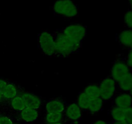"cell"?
I'll return each instance as SVG.
<instances>
[{
    "instance_id": "2e32d148",
    "label": "cell",
    "mask_w": 132,
    "mask_h": 124,
    "mask_svg": "<svg viewBox=\"0 0 132 124\" xmlns=\"http://www.w3.org/2000/svg\"><path fill=\"white\" fill-rule=\"evenodd\" d=\"M117 88L121 92H128L132 86V72H129L117 83Z\"/></svg>"
},
{
    "instance_id": "5b68a950",
    "label": "cell",
    "mask_w": 132,
    "mask_h": 124,
    "mask_svg": "<svg viewBox=\"0 0 132 124\" xmlns=\"http://www.w3.org/2000/svg\"><path fill=\"white\" fill-rule=\"evenodd\" d=\"M101 96L104 102H106L113 99L117 92V83L110 75L103 78L99 83Z\"/></svg>"
},
{
    "instance_id": "44dd1931",
    "label": "cell",
    "mask_w": 132,
    "mask_h": 124,
    "mask_svg": "<svg viewBox=\"0 0 132 124\" xmlns=\"http://www.w3.org/2000/svg\"><path fill=\"white\" fill-rule=\"evenodd\" d=\"M124 24L126 28L132 29V10L129 9L124 15Z\"/></svg>"
},
{
    "instance_id": "d6986e66",
    "label": "cell",
    "mask_w": 132,
    "mask_h": 124,
    "mask_svg": "<svg viewBox=\"0 0 132 124\" xmlns=\"http://www.w3.org/2000/svg\"><path fill=\"white\" fill-rule=\"evenodd\" d=\"M124 109L121 107H116L112 105L109 111V113L112 118V121H119L123 122L124 121Z\"/></svg>"
},
{
    "instance_id": "9c48e42d",
    "label": "cell",
    "mask_w": 132,
    "mask_h": 124,
    "mask_svg": "<svg viewBox=\"0 0 132 124\" xmlns=\"http://www.w3.org/2000/svg\"><path fill=\"white\" fill-rule=\"evenodd\" d=\"M21 96L24 102L25 108L41 109L45 102L42 97L31 92L24 91Z\"/></svg>"
},
{
    "instance_id": "7402d4cb",
    "label": "cell",
    "mask_w": 132,
    "mask_h": 124,
    "mask_svg": "<svg viewBox=\"0 0 132 124\" xmlns=\"http://www.w3.org/2000/svg\"><path fill=\"white\" fill-rule=\"evenodd\" d=\"M132 124V106L124 109V121Z\"/></svg>"
},
{
    "instance_id": "277c9868",
    "label": "cell",
    "mask_w": 132,
    "mask_h": 124,
    "mask_svg": "<svg viewBox=\"0 0 132 124\" xmlns=\"http://www.w3.org/2000/svg\"><path fill=\"white\" fill-rule=\"evenodd\" d=\"M37 45L44 55L50 58H55V41L53 32L45 30L39 33L37 35Z\"/></svg>"
},
{
    "instance_id": "f1b7e54d",
    "label": "cell",
    "mask_w": 132,
    "mask_h": 124,
    "mask_svg": "<svg viewBox=\"0 0 132 124\" xmlns=\"http://www.w3.org/2000/svg\"><path fill=\"white\" fill-rule=\"evenodd\" d=\"M5 101V99H4L3 97V95L2 94H1V92H0V103H1V102H3V101Z\"/></svg>"
},
{
    "instance_id": "1f68e13d",
    "label": "cell",
    "mask_w": 132,
    "mask_h": 124,
    "mask_svg": "<svg viewBox=\"0 0 132 124\" xmlns=\"http://www.w3.org/2000/svg\"><path fill=\"white\" fill-rule=\"evenodd\" d=\"M13 124H19V123H14Z\"/></svg>"
},
{
    "instance_id": "7c38bea8",
    "label": "cell",
    "mask_w": 132,
    "mask_h": 124,
    "mask_svg": "<svg viewBox=\"0 0 132 124\" xmlns=\"http://www.w3.org/2000/svg\"><path fill=\"white\" fill-rule=\"evenodd\" d=\"M132 97L129 92H121L116 94L113 98V105L121 108H127L131 107Z\"/></svg>"
},
{
    "instance_id": "52a82bcc",
    "label": "cell",
    "mask_w": 132,
    "mask_h": 124,
    "mask_svg": "<svg viewBox=\"0 0 132 124\" xmlns=\"http://www.w3.org/2000/svg\"><path fill=\"white\" fill-rule=\"evenodd\" d=\"M64 98H63L62 96H55L45 100L44 104L46 113L64 112L66 107L68 105Z\"/></svg>"
},
{
    "instance_id": "9a60e30c",
    "label": "cell",
    "mask_w": 132,
    "mask_h": 124,
    "mask_svg": "<svg viewBox=\"0 0 132 124\" xmlns=\"http://www.w3.org/2000/svg\"><path fill=\"white\" fill-rule=\"evenodd\" d=\"M64 112H50L46 113L43 117V123H52L67 122Z\"/></svg>"
},
{
    "instance_id": "83f0119b",
    "label": "cell",
    "mask_w": 132,
    "mask_h": 124,
    "mask_svg": "<svg viewBox=\"0 0 132 124\" xmlns=\"http://www.w3.org/2000/svg\"><path fill=\"white\" fill-rule=\"evenodd\" d=\"M128 3L130 8V10H132V0H128Z\"/></svg>"
},
{
    "instance_id": "8992f818",
    "label": "cell",
    "mask_w": 132,
    "mask_h": 124,
    "mask_svg": "<svg viewBox=\"0 0 132 124\" xmlns=\"http://www.w3.org/2000/svg\"><path fill=\"white\" fill-rule=\"evenodd\" d=\"M130 68L126 63L125 58H118L113 61L110 69V76L114 80L116 83L121 80L129 72H130Z\"/></svg>"
},
{
    "instance_id": "d4e9b609",
    "label": "cell",
    "mask_w": 132,
    "mask_h": 124,
    "mask_svg": "<svg viewBox=\"0 0 132 124\" xmlns=\"http://www.w3.org/2000/svg\"><path fill=\"white\" fill-rule=\"evenodd\" d=\"M8 81L6 80H3V79H0V92H2L3 90L4 89V88L5 87V86L7 84Z\"/></svg>"
},
{
    "instance_id": "603a6c76",
    "label": "cell",
    "mask_w": 132,
    "mask_h": 124,
    "mask_svg": "<svg viewBox=\"0 0 132 124\" xmlns=\"http://www.w3.org/2000/svg\"><path fill=\"white\" fill-rule=\"evenodd\" d=\"M125 61L129 68L130 69L132 68V49H129L128 55L126 56V58H125Z\"/></svg>"
},
{
    "instance_id": "8fae6325",
    "label": "cell",
    "mask_w": 132,
    "mask_h": 124,
    "mask_svg": "<svg viewBox=\"0 0 132 124\" xmlns=\"http://www.w3.org/2000/svg\"><path fill=\"white\" fill-rule=\"evenodd\" d=\"M64 114L67 121L76 123L82 118V110L77 103H72L67 106Z\"/></svg>"
},
{
    "instance_id": "5bb4252c",
    "label": "cell",
    "mask_w": 132,
    "mask_h": 124,
    "mask_svg": "<svg viewBox=\"0 0 132 124\" xmlns=\"http://www.w3.org/2000/svg\"><path fill=\"white\" fill-rule=\"evenodd\" d=\"M7 102L10 111L15 113H18L25 108V104L21 96H18L12 99L5 100Z\"/></svg>"
},
{
    "instance_id": "ffe728a7",
    "label": "cell",
    "mask_w": 132,
    "mask_h": 124,
    "mask_svg": "<svg viewBox=\"0 0 132 124\" xmlns=\"http://www.w3.org/2000/svg\"><path fill=\"white\" fill-rule=\"evenodd\" d=\"M82 91L93 99L100 98L101 92L99 83H93L87 85Z\"/></svg>"
},
{
    "instance_id": "6da1fadb",
    "label": "cell",
    "mask_w": 132,
    "mask_h": 124,
    "mask_svg": "<svg viewBox=\"0 0 132 124\" xmlns=\"http://www.w3.org/2000/svg\"><path fill=\"white\" fill-rule=\"evenodd\" d=\"M55 41V58H69L72 54L78 52L82 46L76 45L64 36L60 29L53 32Z\"/></svg>"
},
{
    "instance_id": "f546056e",
    "label": "cell",
    "mask_w": 132,
    "mask_h": 124,
    "mask_svg": "<svg viewBox=\"0 0 132 124\" xmlns=\"http://www.w3.org/2000/svg\"><path fill=\"white\" fill-rule=\"evenodd\" d=\"M43 124H67L66 123H43Z\"/></svg>"
},
{
    "instance_id": "3957f363",
    "label": "cell",
    "mask_w": 132,
    "mask_h": 124,
    "mask_svg": "<svg viewBox=\"0 0 132 124\" xmlns=\"http://www.w3.org/2000/svg\"><path fill=\"white\" fill-rule=\"evenodd\" d=\"M62 33L76 45L82 47V42L87 35V27L79 23L71 24L60 28Z\"/></svg>"
},
{
    "instance_id": "4fadbf2b",
    "label": "cell",
    "mask_w": 132,
    "mask_h": 124,
    "mask_svg": "<svg viewBox=\"0 0 132 124\" xmlns=\"http://www.w3.org/2000/svg\"><path fill=\"white\" fill-rule=\"evenodd\" d=\"M116 40L120 45L127 49H132V29L125 28L116 36Z\"/></svg>"
},
{
    "instance_id": "d6a6232c",
    "label": "cell",
    "mask_w": 132,
    "mask_h": 124,
    "mask_svg": "<svg viewBox=\"0 0 132 124\" xmlns=\"http://www.w3.org/2000/svg\"><path fill=\"white\" fill-rule=\"evenodd\" d=\"M107 124H111V123H108H108H107Z\"/></svg>"
},
{
    "instance_id": "7a4b0ae2",
    "label": "cell",
    "mask_w": 132,
    "mask_h": 124,
    "mask_svg": "<svg viewBox=\"0 0 132 124\" xmlns=\"http://www.w3.org/2000/svg\"><path fill=\"white\" fill-rule=\"evenodd\" d=\"M55 16L72 19L78 16L79 8L73 0H57L51 7Z\"/></svg>"
},
{
    "instance_id": "4316f807",
    "label": "cell",
    "mask_w": 132,
    "mask_h": 124,
    "mask_svg": "<svg viewBox=\"0 0 132 124\" xmlns=\"http://www.w3.org/2000/svg\"><path fill=\"white\" fill-rule=\"evenodd\" d=\"M111 124H129V123H125V122H119V121H112V122H111Z\"/></svg>"
},
{
    "instance_id": "484cf974",
    "label": "cell",
    "mask_w": 132,
    "mask_h": 124,
    "mask_svg": "<svg viewBox=\"0 0 132 124\" xmlns=\"http://www.w3.org/2000/svg\"><path fill=\"white\" fill-rule=\"evenodd\" d=\"M108 122L104 120H97V121H95L93 124H107Z\"/></svg>"
},
{
    "instance_id": "4dcf8cb0",
    "label": "cell",
    "mask_w": 132,
    "mask_h": 124,
    "mask_svg": "<svg viewBox=\"0 0 132 124\" xmlns=\"http://www.w3.org/2000/svg\"><path fill=\"white\" fill-rule=\"evenodd\" d=\"M128 92L130 93V94L131 95V96L132 97V86H131V87L130 88V90H129Z\"/></svg>"
},
{
    "instance_id": "30bf717a",
    "label": "cell",
    "mask_w": 132,
    "mask_h": 124,
    "mask_svg": "<svg viewBox=\"0 0 132 124\" xmlns=\"http://www.w3.org/2000/svg\"><path fill=\"white\" fill-rule=\"evenodd\" d=\"M24 91L25 90L18 83L8 81L7 84L3 90L1 94L5 100H9L18 96H21Z\"/></svg>"
},
{
    "instance_id": "cb8c5ba5",
    "label": "cell",
    "mask_w": 132,
    "mask_h": 124,
    "mask_svg": "<svg viewBox=\"0 0 132 124\" xmlns=\"http://www.w3.org/2000/svg\"><path fill=\"white\" fill-rule=\"evenodd\" d=\"M0 120L1 124H13L14 123L11 118L4 115H0Z\"/></svg>"
},
{
    "instance_id": "836d02e7",
    "label": "cell",
    "mask_w": 132,
    "mask_h": 124,
    "mask_svg": "<svg viewBox=\"0 0 132 124\" xmlns=\"http://www.w3.org/2000/svg\"><path fill=\"white\" fill-rule=\"evenodd\" d=\"M0 124H1V120H0Z\"/></svg>"
},
{
    "instance_id": "ac0fdd59",
    "label": "cell",
    "mask_w": 132,
    "mask_h": 124,
    "mask_svg": "<svg viewBox=\"0 0 132 124\" xmlns=\"http://www.w3.org/2000/svg\"><path fill=\"white\" fill-rule=\"evenodd\" d=\"M104 103V102L101 98H94L92 99L88 109L86 112L91 114H96L99 113L103 109Z\"/></svg>"
},
{
    "instance_id": "ba28073f",
    "label": "cell",
    "mask_w": 132,
    "mask_h": 124,
    "mask_svg": "<svg viewBox=\"0 0 132 124\" xmlns=\"http://www.w3.org/2000/svg\"><path fill=\"white\" fill-rule=\"evenodd\" d=\"M41 112V109L24 108L17 113V119L19 121L26 124H30L37 121Z\"/></svg>"
},
{
    "instance_id": "e0dca14e",
    "label": "cell",
    "mask_w": 132,
    "mask_h": 124,
    "mask_svg": "<svg viewBox=\"0 0 132 124\" xmlns=\"http://www.w3.org/2000/svg\"><path fill=\"white\" fill-rule=\"evenodd\" d=\"M92 99L93 98L87 95L83 91H81V92H79L78 96H77L76 103L81 107L82 111H87Z\"/></svg>"
}]
</instances>
